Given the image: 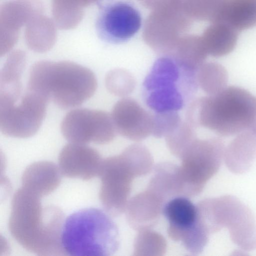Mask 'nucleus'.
Returning <instances> with one entry per match:
<instances>
[{"label": "nucleus", "mask_w": 256, "mask_h": 256, "mask_svg": "<svg viewBox=\"0 0 256 256\" xmlns=\"http://www.w3.org/2000/svg\"><path fill=\"white\" fill-rule=\"evenodd\" d=\"M182 122L178 111L156 112L152 115V134L157 138H165Z\"/></svg>", "instance_id": "nucleus-29"}, {"label": "nucleus", "mask_w": 256, "mask_h": 256, "mask_svg": "<svg viewBox=\"0 0 256 256\" xmlns=\"http://www.w3.org/2000/svg\"><path fill=\"white\" fill-rule=\"evenodd\" d=\"M60 129L68 141L79 144H106L114 139L117 132L111 114L86 108L68 112L62 122Z\"/></svg>", "instance_id": "nucleus-11"}, {"label": "nucleus", "mask_w": 256, "mask_h": 256, "mask_svg": "<svg viewBox=\"0 0 256 256\" xmlns=\"http://www.w3.org/2000/svg\"><path fill=\"white\" fill-rule=\"evenodd\" d=\"M192 22L184 12L182 2L152 10L144 24V40L156 54L170 56Z\"/></svg>", "instance_id": "nucleus-10"}, {"label": "nucleus", "mask_w": 256, "mask_h": 256, "mask_svg": "<svg viewBox=\"0 0 256 256\" xmlns=\"http://www.w3.org/2000/svg\"><path fill=\"white\" fill-rule=\"evenodd\" d=\"M147 8L154 9L179 4L182 0H138Z\"/></svg>", "instance_id": "nucleus-31"}, {"label": "nucleus", "mask_w": 256, "mask_h": 256, "mask_svg": "<svg viewBox=\"0 0 256 256\" xmlns=\"http://www.w3.org/2000/svg\"><path fill=\"white\" fill-rule=\"evenodd\" d=\"M105 84L110 93L124 97L133 92L136 86V81L134 76L127 70L116 68L106 74Z\"/></svg>", "instance_id": "nucleus-28"}, {"label": "nucleus", "mask_w": 256, "mask_h": 256, "mask_svg": "<svg viewBox=\"0 0 256 256\" xmlns=\"http://www.w3.org/2000/svg\"><path fill=\"white\" fill-rule=\"evenodd\" d=\"M208 54L215 58L230 53L234 48L238 31L224 22L210 23L201 36Z\"/></svg>", "instance_id": "nucleus-19"}, {"label": "nucleus", "mask_w": 256, "mask_h": 256, "mask_svg": "<svg viewBox=\"0 0 256 256\" xmlns=\"http://www.w3.org/2000/svg\"><path fill=\"white\" fill-rule=\"evenodd\" d=\"M166 202L147 186L128 202L126 213L127 220L132 228L138 231L151 228L156 225Z\"/></svg>", "instance_id": "nucleus-16"}, {"label": "nucleus", "mask_w": 256, "mask_h": 256, "mask_svg": "<svg viewBox=\"0 0 256 256\" xmlns=\"http://www.w3.org/2000/svg\"><path fill=\"white\" fill-rule=\"evenodd\" d=\"M134 242L135 256H162L166 252L167 244L162 235L146 228L138 231Z\"/></svg>", "instance_id": "nucleus-26"}, {"label": "nucleus", "mask_w": 256, "mask_h": 256, "mask_svg": "<svg viewBox=\"0 0 256 256\" xmlns=\"http://www.w3.org/2000/svg\"><path fill=\"white\" fill-rule=\"evenodd\" d=\"M96 25L101 40L120 44L128 40L138 32L142 26V16L132 3L112 0L101 6Z\"/></svg>", "instance_id": "nucleus-12"}, {"label": "nucleus", "mask_w": 256, "mask_h": 256, "mask_svg": "<svg viewBox=\"0 0 256 256\" xmlns=\"http://www.w3.org/2000/svg\"><path fill=\"white\" fill-rule=\"evenodd\" d=\"M225 148L221 140L197 138L179 158L176 176L180 196L200 194L207 182L218 172L224 158Z\"/></svg>", "instance_id": "nucleus-6"}, {"label": "nucleus", "mask_w": 256, "mask_h": 256, "mask_svg": "<svg viewBox=\"0 0 256 256\" xmlns=\"http://www.w3.org/2000/svg\"><path fill=\"white\" fill-rule=\"evenodd\" d=\"M227 0H182L184 12L192 20L220 22Z\"/></svg>", "instance_id": "nucleus-23"}, {"label": "nucleus", "mask_w": 256, "mask_h": 256, "mask_svg": "<svg viewBox=\"0 0 256 256\" xmlns=\"http://www.w3.org/2000/svg\"><path fill=\"white\" fill-rule=\"evenodd\" d=\"M196 138L194 128L186 120L182 121L174 130L165 137L170 151L178 158Z\"/></svg>", "instance_id": "nucleus-27"}, {"label": "nucleus", "mask_w": 256, "mask_h": 256, "mask_svg": "<svg viewBox=\"0 0 256 256\" xmlns=\"http://www.w3.org/2000/svg\"><path fill=\"white\" fill-rule=\"evenodd\" d=\"M111 116L116 132L127 139L139 142L152 134V115L132 98L117 102Z\"/></svg>", "instance_id": "nucleus-15"}, {"label": "nucleus", "mask_w": 256, "mask_h": 256, "mask_svg": "<svg viewBox=\"0 0 256 256\" xmlns=\"http://www.w3.org/2000/svg\"><path fill=\"white\" fill-rule=\"evenodd\" d=\"M186 121L222 137L253 130L256 122V97L238 86H226L218 93L195 99L188 106Z\"/></svg>", "instance_id": "nucleus-2"}, {"label": "nucleus", "mask_w": 256, "mask_h": 256, "mask_svg": "<svg viewBox=\"0 0 256 256\" xmlns=\"http://www.w3.org/2000/svg\"><path fill=\"white\" fill-rule=\"evenodd\" d=\"M188 71L170 56H161L146 78L144 86L148 105L155 112L178 111L184 106L180 92L181 74Z\"/></svg>", "instance_id": "nucleus-9"}, {"label": "nucleus", "mask_w": 256, "mask_h": 256, "mask_svg": "<svg viewBox=\"0 0 256 256\" xmlns=\"http://www.w3.org/2000/svg\"><path fill=\"white\" fill-rule=\"evenodd\" d=\"M188 198L184 196L173 197L163 208L162 214L168 222V236L175 242H182L197 223L196 206Z\"/></svg>", "instance_id": "nucleus-17"}, {"label": "nucleus", "mask_w": 256, "mask_h": 256, "mask_svg": "<svg viewBox=\"0 0 256 256\" xmlns=\"http://www.w3.org/2000/svg\"><path fill=\"white\" fill-rule=\"evenodd\" d=\"M62 174L53 162L39 161L28 166L22 176V187L40 196H46L60 186Z\"/></svg>", "instance_id": "nucleus-18"}, {"label": "nucleus", "mask_w": 256, "mask_h": 256, "mask_svg": "<svg viewBox=\"0 0 256 256\" xmlns=\"http://www.w3.org/2000/svg\"><path fill=\"white\" fill-rule=\"evenodd\" d=\"M48 100L26 90L14 101L0 100V130L6 136L26 138L38 130L46 112Z\"/></svg>", "instance_id": "nucleus-8"}, {"label": "nucleus", "mask_w": 256, "mask_h": 256, "mask_svg": "<svg viewBox=\"0 0 256 256\" xmlns=\"http://www.w3.org/2000/svg\"><path fill=\"white\" fill-rule=\"evenodd\" d=\"M202 212L210 234L222 226L231 230L232 238L246 250L256 248V226L250 210L231 196L202 200Z\"/></svg>", "instance_id": "nucleus-7"}, {"label": "nucleus", "mask_w": 256, "mask_h": 256, "mask_svg": "<svg viewBox=\"0 0 256 256\" xmlns=\"http://www.w3.org/2000/svg\"><path fill=\"white\" fill-rule=\"evenodd\" d=\"M153 158L146 146L134 144L120 154L103 159L98 177L99 198L106 212L116 216L126 211L134 180L154 168Z\"/></svg>", "instance_id": "nucleus-4"}, {"label": "nucleus", "mask_w": 256, "mask_h": 256, "mask_svg": "<svg viewBox=\"0 0 256 256\" xmlns=\"http://www.w3.org/2000/svg\"><path fill=\"white\" fill-rule=\"evenodd\" d=\"M198 86L208 95H213L226 86L228 76L226 70L216 62H205L198 68Z\"/></svg>", "instance_id": "nucleus-24"}, {"label": "nucleus", "mask_w": 256, "mask_h": 256, "mask_svg": "<svg viewBox=\"0 0 256 256\" xmlns=\"http://www.w3.org/2000/svg\"><path fill=\"white\" fill-rule=\"evenodd\" d=\"M253 131L255 132H256V124L254 126V130Z\"/></svg>", "instance_id": "nucleus-32"}, {"label": "nucleus", "mask_w": 256, "mask_h": 256, "mask_svg": "<svg viewBox=\"0 0 256 256\" xmlns=\"http://www.w3.org/2000/svg\"><path fill=\"white\" fill-rule=\"evenodd\" d=\"M208 55L201 36L184 34L170 56L185 69L198 72Z\"/></svg>", "instance_id": "nucleus-20"}, {"label": "nucleus", "mask_w": 256, "mask_h": 256, "mask_svg": "<svg viewBox=\"0 0 256 256\" xmlns=\"http://www.w3.org/2000/svg\"><path fill=\"white\" fill-rule=\"evenodd\" d=\"M102 161L95 148L86 144L71 142L64 146L58 158L62 176L86 180L98 177Z\"/></svg>", "instance_id": "nucleus-14"}, {"label": "nucleus", "mask_w": 256, "mask_h": 256, "mask_svg": "<svg viewBox=\"0 0 256 256\" xmlns=\"http://www.w3.org/2000/svg\"><path fill=\"white\" fill-rule=\"evenodd\" d=\"M61 242L66 256H110L119 248L118 228L102 210L83 208L65 220Z\"/></svg>", "instance_id": "nucleus-5"}, {"label": "nucleus", "mask_w": 256, "mask_h": 256, "mask_svg": "<svg viewBox=\"0 0 256 256\" xmlns=\"http://www.w3.org/2000/svg\"><path fill=\"white\" fill-rule=\"evenodd\" d=\"M220 22L238 32L256 26V0H227Z\"/></svg>", "instance_id": "nucleus-22"}, {"label": "nucleus", "mask_w": 256, "mask_h": 256, "mask_svg": "<svg viewBox=\"0 0 256 256\" xmlns=\"http://www.w3.org/2000/svg\"><path fill=\"white\" fill-rule=\"evenodd\" d=\"M97 80L89 68L78 64L40 60L31 67L27 88L42 94L58 106L81 105L96 92Z\"/></svg>", "instance_id": "nucleus-3"}, {"label": "nucleus", "mask_w": 256, "mask_h": 256, "mask_svg": "<svg viewBox=\"0 0 256 256\" xmlns=\"http://www.w3.org/2000/svg\"><path fill=\"white\" fill-rule=\"evenodd\" d=\"M100 0H52V3L60 7L77 12L84 11L87 6Z\"/></svg>", "instance_id": "nucleus-30"}, {"label": "nucleus", "mask_w": 256, "mask_h": 256, "mask_svg": "<svg viewBox=\"0 0 256 256\" xmlns=\"http://www.w3.org/2000/svg\"><path fill=\"white\" fill-rule=\"evenodd\" d=\"M40 0H14L0 7V55L8 52L16 42L20 28L42 14Z\"/></svg>", "instance_id": "nucleus-13"}, {"label": "nucleus", "mask_w": 256, "mask_h": 256, "mask_svg": "<svg viewBox=\"0 0 256 256\" xmlns=\"http://www.w3.org/2000/svg\"><path fill=\"white\" fill-rule=\"evenodd\" d=\"M55 23L40 14L26 24L25 40L28 46L34 52H44L50 50L56 41Z\"/></svg>", "instance_id": "nucleus-21"}, {"label": "nucleus", "mask_w": 256, "mask_h": 256, "mask_svg": "<svg viewBox=\"0 0 256 256\" xmlns=\"http://www.w3.org/2000/svg\"><path fill=\"white\" fill-rule=\"evenodd\" d=\"M256 156V132L247 130L236 135L225 148L224 156L226 162H249Z\"/></svg>", "instance_id": "nucleus-25"}, {"label": "nucleus", "mask_w": 256, "mask_h": 256, "mask_svg": "<svg viewBox=\"0 0 256 256\" xmlns=\"http://www.w3.org/2000/svg\"><path fill=\"white\" fill-rule=\"evenodd\" d=\"M42 198L23 187L14 194L8 230L27 251L40 256H66L62 242L64 214L58 206H42Z\"/></svg>", "instance_id": "nucleus-1"}]
</instances>
